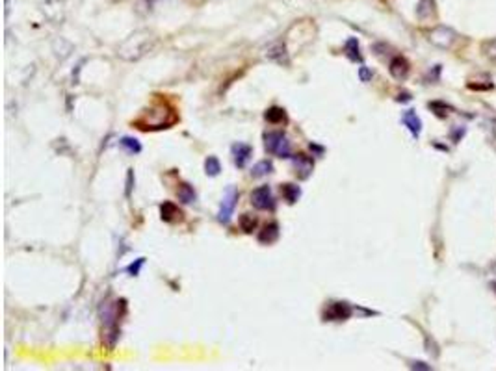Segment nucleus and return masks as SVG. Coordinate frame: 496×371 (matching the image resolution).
Listing matches in <instances>:
<instances>
[{
  "mask_svg": "<svg viewBox=\"0 0 496 371\" xmlns=\"http://www.w3.org/2000/svg\"><path fill=\"white\" fill-rule=\"evenodd\" d=\"M270 173H274V164H271L270 160H262V162L255 164L253 169H251V177L253 179H260V177H266V175Z\"/></svg>",
  "mask_w": 496,
  "mask_h": 371,
  "instance_id": "obj_16",
  "label": "nucleus"
},
{
  "mask_svg": "<svg viewBox=\"0 0 496 371\" xmlns=\"http://www.w3.org/2000/svg\"><path fill=\"white\" fill-rule=\"evenodd\" d=\"M292 164H294V169H296V175H298V179L307 180L308 177L313 175L314 162H313V158H311V156L296 155L294 160H292Z\"/></svg>",
  "mask_w": 496,
  "mask_h": 371,
  "instance_id": "obj_8",
  "label": "nucleus"
},
{
  "mask_svg": "<svg viewBox=\"0 0 496 371\" xmlns=\"http://www.w3.org/2000/svg\"><path fill=\"white\" fill-rule=\"evenodd\" d=\"M264 147L268 153L279 156V158H290V156H292L290 141L283 132H268V134L264 135Z\"/></svg>",
  "mask_w": 496,
  "mask_h": 371,
  "instance_id": "obj_3",
  "label": "nucleus"
},
{
  "mask_svg": "<svg viewBox=\"0 0 496 371\" xmlns=\"http://www.w3.org/2000/svg\"><path fill=\"white\" fill-rule=\"evenodd\" d=\"M144 262H145V258H140V260L136 262V264H132V265H129V273L132 277H136L138 273H140V267L144 265Z\"/></svg>",
  "mask_w": 496,
  "mask_h": 371,
  "instance_id": "obj_26",
  "label": "nucleus"
},
{
  "mask_svg": "<svg viewBox=\"0 0 496 371\" xmlns=\"http://www.w3.org/2000/svg\"><path fill=\"white\" fill-rule=\"evenodd\" d=\"M359 78H361V82H370L372 80V71L368 67H361L359 69Z\"/></svg>",
  "mask_w": 496,
  "mask_h": 371,
  "instance_id": "obj_25",
  "label": "nucleus"
},
{
  "mask_svg": "<svg viewBox=\"0 0 496 371\" xmlns=\"http://www.w3.org/2000/svg\"><path fill=\"white\" fill-rule=\"evenodd\" d=\"M483 52H485L487 58H491L496 62V39H492V41L485 43V47H483Z\"/></svg>",
  "mask_w": 496,
  "mask_h": 371,
  "instance_id": "obj_24",
  "label": "nucleus"
},
{
  "mask_svg": "<svg viewBox=\"0 0 496 371\" xmlns=\"http://www.w3.org/2000/svg\"><path fill=\"white\" fill-rule=\"evenodd\" d=\"M144 2H145V10H147V11H151V10H153V6L156 4V2H158V0H144Z\"/></svg>",
  "mask_w": 496,
  "mask_h": 371,
  "instance_id": "obj_29",
  "label": "nucleus"
},
{
  "mask_svg": "<svg viewBox=\"0 0 496 371\" xmlns=\"http://www.w3.org/2000/svg\"><path fill=\"white\" fill-rule=\"evenodd\" d=\"M119 143L129 155H138V153H141V145L138 143V140H134V138H123Z\"/></svg>",
  "mask_w": 496,
  "mask_h": 371,
  "instance_id": "obj_22",
  "label": "nucleus"
},
{
  "mask_svg": "<svg viewBox=\"0 0 496 371\" xmlns=\"http://www.w3.org/2000/svg\"><path fill=\"white\" fill-rule=\"evenodd\" d=\"M232 156H234V164L238 165V167H244V165L247 164V160L251 158V155H253V149H251V145L247 143H234L231 149Z\"/></svg>",
  "mask_w": 496,
  "mask_h": 371,
  "instance_id": "obj_11",
  "label": "nucleus"
},
{
  "mask_svg": "<svg viewBox=\"0 0 496 371\" xmlns=\"http://www.w3.org/2000/svg\"><path fill=\"white\" fill-rule=\"evenodd\" d=\"M257 225H259V221H257V217H253L251 214H244V216L240 217V228L244 232H247V234H251V232L255 231Z\"/></svg>",
  "mask_w": 496,
  "mask_h": 371,
  "instance_id": "obj_21",
  "label": "nucleus"
},
{
  "mask_svg": "<svg viewBox=\"0 0 496 371\" xmlns=\"http://www.w3.org/2000/svg\"><path fill=\"white\" fill-rule=\"evenodd\" d=\"M251 204H253L257 210H274L275 199L274 195H271L270 186H260V188L253 189V192H251Z\"/></svg>",
  "mask_w": 496,
  "mask_h": 371,
  "instance_id": "obj_5",
  "label": "nucleus"
},
{
  "mask_svg": "<svg viewBox=\"0 0 496 371\" xmlns=\"http://www.w3.org/2000/svg\"><path fill=\"white\" fill-rule=\"evenodd\" d=\"M413 370H431V366H426L424 362H411Z\"/></svg>",
  "mask_w": 496,
  "mask_h": 371,
  "instance_id": "obj_28",
  "label": "nucleus"
},
{
  "mask_svg": "<svg viewBox=\"0 0 496 371\" xmlns=\"http://www.w3.org/2000/svg\"><path fill=\"white\" fill-rule=\"evenodd\" d=\"M389 72L396 80H404V78L409 74V62H407L404 56H396V58L390 60Z\"/></svg>",
  "mask_w": 496,
  "mask_h": 371,
  "instance_id": "obj_10",
  "label": "nucleus"
},
{
  "mask_svg": "<svg viewBox=\"0 0 496 371\" xmlns=\"http://www.w3.org/2000/svg\"><path fill=\"white\" fill-rule=\"evenodd\" d=\"M281 195L289 204H294L299 197H301V189L296 184H283L281 186Z\"/></svg>",
  "mask_w": 496,
  "mask_h": 371,
  "instance_id": "obj_15",
  "label": "nucleus"
},
{
  "mask_svg": "<svg viewBox=\"0 0 496 371\" xmlns=\"http://www.w3.org/2000/svg\"><path fill=\"white\" fill-rule=\"evenodd\" d=\"M132 179H134V171L129 169V175H126V197H129L130 192H132Z\"/></svg>",
  "mask_w": 496,
  "mask_h": 371,
  "instance_id": "obj_27",
  "label": "nucleus"
},
{
  "mask_svg": "<svg viewBox=\"0 0 496 371\" xmlns=\"http://www.w3.org/2000/svg\"><path fill=\"white\" fill-rule=\"evenodd\" d=\"M264 117L268 123H274V125H277V123H284V121H286V111H284L283 108H279V106H271L266 110Z\"/></svg>",
  "mask_w": 496,
  "mask_h": 371,
  "instance_id": "obj_18",
  "label": "nucleus"
},
{
  "mask_svg": "<svg viewBox=\"0 0 496 371\" xmlns=\"http://www.w3.org/2000/svg\"><path fill=\"white\" fill-rule=\"evenodd\" d=\"M154 47H156V38L153 34L138 32V34H134L121 45L119 50H117V56L121 60H126V62H136V60H141L144 56H147Z\"/></svg>",
  "mask_w": 496,
  "mask_h": 371,
  "instance_id": "obj_1",
  "label": "nucleus"
},
{
  "mask_svg": "<svg viewBox=\"0 0 496 371\" xmlns=\"http://www.w3.org/2000/svg\"><path fill=\"white\" fill-rule=\"evenodd\" d=\"M429 41H431L435 47L450 48L458 41V34H455L452 28H448V26H438V28H435L433 32L429 34Z\"/></svg>",
  "mask_w": 496,
  "mask_h": 371,
  "instance_id": "obj_6",
  "label": "nucleus"
},
{
  "mask_svg": "<svg viewBox=\"0 0 496 371\" xmlns=\"http://www.w3.org/2000/svg\"><path fill=\"white\" fill-rule=\"evenodd\" d=\"M279 240V225L277 223H268L262 227V231L259 232V241L264 243V245H270Z\"/></svg>",
  "mask_w": 496,
  "mask_h": 371,
  "instance_id": "obj_12",
  "label": "nucleus"
},
{
  "mask_svg": "<svg viewBox=\"0 0 496 371\" xmlns=\"http://www.w3.org/2000/svg\"><path fill=\"white\" fill-rule=\"evenodd\" d=\"M220 171H222L220 160H217L216 156H208V158L205 160V173H207L208 177H217Z\"/></svg>",
  "mask_w": 496,
  "mask_h": 371,
  "instance_id": "obj_20",
  "label": "nucleus"
},
{
  "mask_svg": "<svg viewBox=\"0 0 496 371\" xmlns=\"http://www.w3.org/2000/svg\"><path fill=\"white\" fill-rule=\"evenodd\" d=\"M264 56L268 60H271V62L279 63V65H290L286 47H284V43H281V41H275V43H271L270 47L266 48Z\"/></svg>",
  "mask_w": 496,
  "mask_h": 371,
  "instance_id": "obj_9",
  "label": "nucleus"
},
{
  "mask_svg": "<svg viewBox=\"0 0 496 371\" xmlns=\"http://www.w3.org/2000/svg\"><path fill=\"white\" fill-rule=\"evenodd\" d=\"M346 54H347V58L353 60V62H361V54H359V43H357L355 38L347 39Z\"/></svg>",
  "mask_w": 496,
  "mask_h": 371,
  "instance_id": "obj_23",
  "label": "nucleus"
},
{
  "mask_svg": "<svg viewBox=\"0 0 496 371\" xmlns=\"http://www.w3.org/2000/svg\"><path fill=\"white\" fill-rule=\"evenodd\" d=\"M352 306L347 303H331L328 306V310L323 312V318H325V321H344V319H347L350 316H352Z\"/></svg>",
  "mask_w": 496,
  "mask_h": 371,
  "instance_id": "obj_7",
  "label": "nucleus"
},
{
  "mask_svg": "<svg viewBox=\"0 0 496 371\" xmlns=\"http://www.w3.org/2000/svg\"><path fill=\"white\" fill-rule=\"evenodd\" d=\"M180 216H183L180 210H178L173 203H169V201H166V203L160 206V217H162V221L175 223L177 219H180Z\"/></svg>",
  "mask_w": 496,
  "mask_h": 371,
  "instance_id": "obj_14",
  "label": "nucleus"
},
{
  "mask_svg": "<svg viewBox=\"0 0 496 371\" xmlns=\"http://www.w3.org/2000/svg\"><path fill=\"white\" fill-rule=\"evenodd\" d=\"M401 121H404V125L409 128L411 134L416 138V135L420 134V131H422V121H420V117L414 113L413 110H407L404 111V116H401Z\"/></svg>",
  "mask_w": 496,
  "mask_h": 371,
  "instance_id": "obj_13",
  "label": "nucleus"
},
{
  "mask_svg": "<svg viewBox=\"0 0 496 371\" xmlns=\"http://www.w3.org/2000/svg\"><path fill=\"white\" fill-rule=\"evenodd\" d=\"M99 314H101V321H102V340L107 343L108 348L114 349L116 348L117 340H119V314H117V306L110 303V301H104L99 309Z\"/></svg>",
  "mask_w": 496,
  "mask_h": 371,
  "instance_id": "obj_2",
  "label": "nucleus"
},
{
  "mask_svg": "<svg viewBox=\"0 0 496 371\" xmlns=\"http://www.w3.org/2000/svg\"><path fill=\"white\" fill-rule=\"evenodd\" d=\"M177 195H178V201L184 204L195 203V199H198V195H195V189H193L190 184H180V188H178Z\"/></svg>",
  "mask_w": 496,
  "mask_h": 371,
  "instance_id": "obj_17",
  "label": "nucleus"
},
{
  "mask_svg": "<svg viewBox=\"0 0 496 371\" xmlns=\"http://www.w3.org/2000/svg\"><path fill=\"white\" fill-rule=\"evenodd\" d=\"M238 192L234 188H229L225 192V195H223V201H222V206H220V212H217V221L223 223V225H227V223L231 221L232 214H234V208H237L238 203Z\"/></svg>",
  "mask_w": 496,
  "mask_h": 371,
  "instance_id": "obj_4",
  "label": "nucleus"
},
{
  "mask_svg": "<svg viewBox=\"0 0 496 371\" xmlns=\"http://www.w3.org/2000/svg\"><path fill=\"white\" fill-rule=\"evenodd\" d=\"M433 11H435V0H420L419 10H416L420 19H429V17L433 15Z\"/></svg>",
  "mask_w": 496,
  "mask_h": 371,
  "instance_id": "obj_19",
  "label": "nucleus"
}]
</instances>
